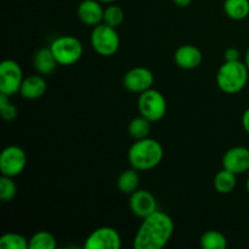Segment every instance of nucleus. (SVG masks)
Instances as JSON below:
<instances>
[{
  "label": "nucleus",
  "mask_w": 249,
  "mask_h": 249,
  "mask_svg": "<svg viewBox=\"0 0 249 249\" xmlns=\"http://www.w3.org/2000/svg\"><path fill=\"white\" fill-rule=\"evenodd\" d=\"M129 207L134 215L138 218H146L158 211V204L156 197L147 190H136L130 195Z\"/></svg>",
  "instance_id": "nucleus-11"
},
{
  "label": "nucleus",
  "mask_w": 249,
  "mask_h": 249,
  "mask_svg": "<svg viewBox=\"0 0 249 249\" xmlns=\"http://www.w3.org/2000/svg\"><path fill=\"white\" fill-rule=\"evenodd\" d=\"M163 147L157 140L151 138L135 140L128 152L129 163L139 172L151 170L157 167L163 160Z\"/></svg>",
  "instance_id": "nucleus-2"
},
{
  "label": "nucleus",
  "mask_w": 249,
  "mask_h": 249,
  "mask_svg": "<svg viewBox=\"0 0 249 249\" xmlns=\"http://www.w3.org/2000/svg\"><path fill=\"white\" fill-rule=\"evenodd\" d=\"M246 190H247V192L249 195V178L247 179V182H246Z\"/></svg>",
  "instance_id": "nucleus-33"
},
{
  "label": "nucleus",
  "mask_w": 249,
  "mask_h": 249,
  "mask_svg": "<svg viewBox=\"0 0 249 249\" xmlns=\"http://www.w3.org/2000/svg\"><path fill=\"white\" fill-rule=\"evenodd\" d=\"M9 97H10L9 95L4 94V92H0V108H1V107H4V106H6V105L9 104V102H10Z\"/></svg>",
  "instance_id": "nucleus-29"
},
{
  "label": "nucleus",
  "mask_w": 249,
  "mask_h": 249,
  "mask_svg": "<svg viewBox=\"0 0 249 249\" xmlns=\"http://www.w3.org/2000/svg\"><path fill=\"white\" fill-rule=\"evenodd\" d=\"M27 165L26 152L19 146L11 145L2 150L0 155L1 175L15 178L21 174Z\"/></svg>",
  "instance_id": "nucleus-8"
},
{
  "label": "nucleus",
  "mask_w": 249,
  "mask_h": 249,
  "mask_svg": "<svg viewBox=\"0 0 249 249\" xmlns=\"http://www.w3.org/2000/svg\"><path fill=\"white\" fill-rule=\"evenodd\" d=\"M138 108L141 116L147 118L151 123L158 122L167 113V100L162 92L151 88L140 94Z\"/></svg>",
  "instance_id": "nucleus-6"
},
{
  "label": "nucleus",
  "mask_w": 249,
  "mask_h": 249,
  "mask_svg": "<svg viewBox=\"0 0 249 249\" xmlns=\"http://www.w3.org/2000/svg\"><path fill=\"white\" fill-rule=\"evenodd\" d=\"M57 61H56L55 56H53V51H51L50 46L49 48H41L34 53L33 57V66L34 70L41 75H48L55 71L56 66H57Z\"/></svg>",
  "instance_id": "nucleus-16"
},
{
  "label": "nucleus",
  "mask_w": 249,
  "mask_h": 249,
  "mask_svg": "<svg viewBox=\"0 0 249 249\" xmlns=\"http://www.w3.org/2000/svg\"><path fill=\"white\" fill-rule=\"evenodd\" d=\"M155 82L153 73L146 67H134L123 77V87L128 91L139 94L151 89Z\"/></svg>",
  "instance_id": "nucleus-10"
},
{
  "label": "nucleus",
  "mask_w": 249,
  "mask_h": 249,
  "mask_svg": "<svg viewBox=\"0 0 249 249\" xmlns=\"http://www.w3.org/2000/svg\"><path fill=\"white\" fill-rule=\"evenodd\" d=\"M124 21V11L121 6L118 5L111 4L105 9L104 12V23L108 24V26L117 27L121 26Z\"/></svg>",
  "instance_id": "nucleus-24"
},
{
  "label": "nucleus",
  "mask_w": 249,
  "mask_h": 249,
  "mask_svg": "<svg viewBox=\"0 0 249 249\" xmlns=\"http://www.w3.org/2000/svg\"><path fill=\"white\" fill-rule=\"evenodd\" d=\"M242 126L243 129H245L246 133L249 135V108L246 109L245 113H243L242 116Z\"/></svg>",
  "instance_id": "nucleus-28"
},
{
  "label": "nucleus",
  "mask_w": 249,
  "mask_h": 249,
  "mask_svg": "<svg viewBox=\"0 0 249 249\" xmlns=\"http://www.w3.org/2000/svg\"><path fill=\"white\" fill-rule=\"evenodd\" d=\"M249 78V70L245 62L225 61L216 73V84L225 94H237L246 88Z\"/></svg>",
  "instance_id": "nucleus-3"
},
{
  "label": "nucleus",
  "mask_w": 249,
  "mask_h": 249,
  "mask_svg": "<svg viewBox=\"0 0 249 249\" xmlns=\"http://www.w3.org/2000/svg\"><path fill=\"white\" fill-rule=\"evenodd\" d=\"M105 9L99 0H83L78 5L77 14L80 21L87 26H97L104 21Z\"/></svg>",
  "instance_id": "nucleus-13"
},
{
  "label": "nucleus",
  "mask_w": 249,
  "mask_h": 249,
  "mask_svg": "<svg viewBox=\"0 0 249 249\" xmlns=\"http://www.w3.org/2000/svg\"><path fill=\"white\" fill-rule=\"evenodd\" d=\"M223 168L233 174L240 175L249 170V148L235 146L225 152L223 157Z\"/></svg>",
  "instance_id": "nucleus-12"
},
{
  "label": "nucleus",
  "mask_w": 249,
  "mask_h": 249,
  "mask_svg": "<svg viewBox=\"0 0 249 249\" xmlns=\"http://www.w3.org/2000/svg\"><path fill=\"white\" fill-rule=\"evenodd\" d=\"M237 175L228 169H221L214 177V189L221 195H228L235 190L237 185Z\"/></svg>",
  "instance_id": "nucleus-18"
},
{
  "label": "nucleus",
  "mask_w": 249,
  "mask_h": 249,
  "mask_svg": "<svg viewBox=\"0 0 249 249\" xmlns=\"http://www.w3.org/2000/svg\"><path fill=\"white\" fill-rule=\"evenodd\" d=\"M0 112H1V117L6 122L15 121V119L17 118V116H18V109H17V107L15 106V105H12L11 102H9L6 106L1 107V108H0Z\"/></svg>",
  "instance_id": "nucleus-26"
},
{
  "label": "nucleus",
  "mask_w": 249,
  "mask_h": 249,
  "mask_svg": "<svg viewBox=\"0 0 249 249\" xmlns=\"http://www.w3.org/2000/svg\"><path fill=\"white\" fill-rule=\"evenodd\" d=\"M23 79L22 68L16 61L5 60L0 63V92L9 96L17 94Z\"/></svg>",
  "instance_id": "nucleus-7"
},
{
  "label": "nucleus",
  "mask_w": 249,
  "mask_h": 249,
  "mask_svg": "<svg viewBox=\"0 0 249 249\" xmlns=\"http://www.w3.org/2000/svg\"><path fill=\"white\" fill-rule=\"evenodd\" d=\"M245 63H246V65H247V67H248V70H249V48H248V50L246 51V55H245Z\"/></svg>",
  "instance_id": "nucleus-31"
},
{
  "label": "nucleus",
  "mask_w": 249,
  "mask_h": 249,
  "mask_svg": "<svg viewBox=\"0 0 249 249\" xmlns=\"http://www.w3.org/2000/svg\"><path fill=\"white\" fill-rule=\"evenodd\" d=\"M128 131L129 135L134 140H141V139L148 138L151 131V122L140 114V117H135L134 119H131L128 125Z\"/></svg>",
  "instance_id": "nucleus-21"
},
{
  "label": "nucleus",
  "mask_w": 249,
  "mask_h": 249,
  "mask_svg": "<svg viewBox=\"0 0 249 249\" xmlns=\"http://www.w3.org/2000/svg\"><path fill=\"white\" fill-rule=\"evenodd\" d=\"M45 79L41 74H33L24 78L22 82L19 95L26 100H36L43 96L46 91Z\"/></svg>",
  "instance_id": "nucleus-15"
},
{
  "label": "nucleus",
  "mask_w": 249,
  "mask_h": 249,
  "mask_svg": "<svg viewBox=\"0 0 249 249\" xmlns=\"http://www.w3.org/2000/svg\"><path fill=\"white\" fill-rule=\"evenodd\" d=\"M122 238L118 231L109 226H102L92 231L84 243L85 249H119Z\"/></svg>",
  "instance_id": "nucleus-9"
},
{
  "label": "nucleus",
  "mask_w": 249,
  "mask_h": 249,
  "mask_svg": "<svg viewBox=\"0 0 249 249\" xmlns=\"http://www.w3.org/2000/svg\"><path fill=\"white\" fill-rule=\"evenodd\" d=\"M174 61L182 70H195L199 67L203 61V55L197 46L186 44L177 49L174 53Z\"/></svg>",
  "instance_id": "nucleus-14"
},
{
  "label": "nucleus",
  "mask_w": 249,
  "mask_h": 249,
  "mask_svg": "<svg viewBox=\"0 0 249 249\" xmlns=\"http://www.w3.org/2000/svg\"><path fill=\"white\" fill-rule=\"evenodd\" d=\"M1 249H27L29 248V241L19 233L9 232L0 237Z\"/></svg>",
  "instance_id": "nucleus-23"
},
{
  "label": "nucleus",
  "mask_w": 249,
  "mask_h": 249,
  "mask_svg": "<svg viewBox=\"0 0 249 249\" xmlns=\"http://www.w3.org/2000/svg\"><path fill=\"white\" fill-rule=\"evenodd\" d=\"M99 1H101V2H106V4H112V2L116 1V0H99Z\"/></svg>",
  "instance_id": "nucleus-32"
},
{
  "label": "nucleus",
  "mask_w": 249,
  "mask_h": 249,
  "mask_svg": "<svg viewBox=\"0 0 249 249\" xmlns=\"http://www.w3.org/2000/svg\"><path fill=\"white\" fill-rule=\"evenodd\" d=\"M173 2L179 7H186L191 4L192 0H173Z\"/></svg>",
  "instance_id": "nucleus-30"
},
{
  "label": "nucleus",
  "mask_w": 249,
  "mask_h": 249,
  "mask_svg": "<svg viewBox=\"0 0 249 249\" xmlns=\"http://www.w3.org/2000/svg\"><path fill=\"white\" fill-rule=\"evenodd\" d=\"M56 61L61 66H72L83 56V44L73 36H61L50 45Z\"/></svg>",
  "instance_id": "nucleus-5"
},
{
  "label": "nucleus",
  "mask_w": 249,
  "mask_h": 249,
  "mask_svg": "<svg viewBox=\"0 0 249 249\" xmlns=\"http://www.w3.org/2000/svg\"><path fill=\"white\" fill-rule=\"evenodd\" d=\"M199 246L203 249H225L228 247V240L224 233L215 230H209L202 235Z\"/></svg>",
  "instance_id": "nucleus-20"
},
{
  "label": "nucleus",
  "mask_w": 249,
  "mask_h": 249,
  "mask_svg": "<svg viewBox=\"0 0 249 249\" xmlns=\"http://www.w3.org/2000/svg\"><path fill=\"white\" fill-rule=\"evenodd\" d=\"M174 221L167 213L156 211L142 219L134 237L135 249H162L168 245L174 233Z\"/></svg>",
  "instance_id": "nucleus-1"
},
{
  "label": "nucleus",
  "mask_w": 249,
  "mask_h": 249,
  "mask_svg": "<svg viewBox=\"0 0 249 249\" xmlns=\"http://www.w3.org/2000/svg\"><path fill=\"white\" fill-rule=\"evenodd\" d=\"M90 43L95 53L108 57V56H113L118 51L121 46V39H119L117 28L102 22L92 29Z\"/></svg>",
  "instance_id": "nucleus-4"
},
{
  "label": "nucleus",
  "mask_w": 249,
  "mask_h": 249,
  "mask_svg": "<svg viewBox=\"0 0 249 249\" xmlns=\"http://www.w3.org/2000/svg\"><path fill=\"white\" fill-rule=\"evenodd\" d=\"M56 245V238L48 231H39L29 238L31 249H55Z\"/></svg>",
  "instance_id": "nucleus-22"
},
{
  "label": "nucleus",
  "mask_w": 249,
  "mask_h": 249,
  "mask_svg": "<svg viewBox=\"0 0 249 249\" xmlns=\"http://www.w3.org/2000/svg\"><path fill=\"white\" fill-rule=\"evenodd\" d=\"M224 57H225V61H238L241 57V53L236 48H228L224 53Z\"/></svg>",
  "instance_id": "nucleus-27"
},
{
  "label": "nucleus",
  "mask_w": 249,
  "mask_h": 249,
  "mask_svg": "<svg viewBox=\"0 0 249 249\" xmlns=\"http://www.w3.org/2000/svg\"><path fill=\"white\" fill-rule=\"evenodd\" d=\"M17 186L11 177L2 175L0 178V198L4 202H10L16 196Z\"/></svg>",
  "instance_id": "nucleus-25"
},
{
  "label": "nucleus",
  "mask_w": 249,
  "mask_h": 249,
  "mask_svg": "<svg viewBox=\"0 0 249 249\" xmlns=\"http://www.w3.org/2000/svg\"><path fill=\"white\" fill-rule=\"evenodd\" d=\"M224 12L233 21H242L249 16V0H225Z\"/></svg>",
  "instance_id": "nucleus-19"
},
{
  "label": "nucleus",
  "mask_w": 249,
  "mask_h": 249,
  "mask_svg": "<svg viewBox=\"0 0 249 249\" xmlns=\"http://www.w3.org/2000/svg\"><path fill=\"white\" fill-rule=\"evenodd\" d=\"M139 170L131 167L130 169H126L119 174L117 179V187L119 191L124 195H131L139 189L140 185V177H139Z\"/></svg>",
  "instance_id": "nucleus-17"
}]
</instances>
